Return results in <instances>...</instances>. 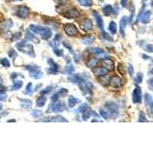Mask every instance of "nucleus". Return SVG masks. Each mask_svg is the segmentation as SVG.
Returning a JSON list of instances; mask_svg holds the SVG:
<instances>
[{"label":"nucleus","mask_w":153,"mask_h":153,"mask_svg":"<svg viewBox=\"0 0 153 153\" xmlns=\"http://www.w3.org/2000/svg\"><path fill=\"white\" fill-rule=\"evenodd\" d=\"M30 30L33 31L34 33L41 35V38L44 40L49 39L52 36V32L51 31V29L48 28H44V27L38 26L35 25H31Z\"/></svg>","instance_id":"nucleus-1"},{"label":"nucleus","mask_w":153,"mask_h":153,"mask_svg":"<svg viewBox=\"0 0 153 153\" xmlns=\"http://www.w3.org/2000/svg\"><path fill=\"white\" fill-rule=\"evenodd\" d=\"M17 48L19 51L22 52L26 53L31 57H35V51H34L33 46L29 45L26 42V41H23L17 44Z\"/></svg>","instance_id":"nucleus-2"},{"label":"nucleus","mask_w":153,"mask_h":153,"mask_svg":"<svg viewBox=\"0 0 153 153\" xmlns=\"http://www.w3.org/2000/svg\"><path fill=\"white\" fill-rule=\"evenodd\" d=\"M66 109V104L62 101H56L53 102L51 105L48 108V111H52L55 112H62Z\"/></svg>","instance_id":"nucleus-3"},{"label":"nucleus","mask_w":153,"mask_h":153,"mask_svg":"<svg viewBox=\"0 0 153 153\" xmlns=\"http://www.w3.org/2000/svg\"><path fill=\"white\" fill-rule=\"evenodd\" d=\"M65 31L67 35L76 36L79 34V31L76 26L73 24H66L65 25Z\"/></svg>","instance_id":"nucleus-4"},{"label":"nucleus","mask_w":153,"mask_h":153,"mask_svg":"<svg viewBox=\"0 0 153 153\" xmlns=\"http://www.w3.org/2000/svg\"><path fill=\"white\" fill-rule=\"evenodd\" d=\"M26 68L29 70V74H30L31 77L38 79V78H40L43 76L42 72L40 70L37 69V67H35V66H26Z\"/></svg>","instance_id":"nucleus-5"},{"label":"nucleus","mask_w":153,"mask_h":153,"mask_svg":"<svg viewBox=\"0 0 153 153\" xmlns=\"http://www.w3.org/2000/svg\"><path fill=\"white\" fill-rule=\"evenodd\" d=\"M132 101L134 103H140L142 102V90L139 86H136L133 90Z\"/></svg>","instance_id":"nucleus-6"},{"label":"nucleus","mask_w":153,"mask_h":153,"mask_svg":"<svg viewBox=\"0 0 153 153\" xmlns=\"http://www.w3.org/2000/svg\"><path fill=\"white\" fill-rule=\"evenodd\" d=\"M80 26L84 31H90L93 29V22L90 19H85L82 21Z\"/></svg>","instance_id":"nucleus-7"},{"label":"nucleus","mask_w":153,"mask_h":153,"mask_svg":"<svg viewBox=\"0 0 153 153\" xmlns=\"http://www.w3.org/2000/svg\"><path fill=\"white\" fill-rule=\"evenodd\" d=\"M79 15V12H78L76 9H68L64 13V16H65V18L69 19H76V18H77Z\"/></svg>","instance_id":"nucleus-8"},{"label":"nucleus","mask_w":153,"mask_h":153,"mask_svg":"<svg viewBox=\"0 0 153 153\" xmlns=\"http://www.w3.org/2000/svg\"><path fill=\"white\" fill-rule=\"evenodd\" d=\"M29 11V8H27L26 6H20V7H19L18 10H17L16 14L19 18L25 19V18H26L28 16Z\"/></svg>","instance_id":"nucleus-9"},{"label":"nucleus","mask_w":153,"mask_h":153,"mask_svg":"<svg viewBox=\"0 0 153 153\" xmlns=\"http://www.w3.org/2000/svg\"><path fill=\"white\" fill-rule=\"evenodd\" d=\"M101 64H102V66L106 70L112 71V70L114 69V61L110 60V59H108V58L103 59V60L102 61Z\"/></svg>","instance_id":"nucleus-10"},{"label":"nucleus","mask_w":153,"mask_h":153,"mask_svg":"<svg viewBox=\"0 0 153 153\" xmlns=\"http://www.w3.org/2000/svg\"><path fill=\"white\" fill-rule=\"evenodd\" d=\"M12 25H13V23L11 21H5L4 22H2L0 23V31L5 33L12 28Z\"/></svg>","instance_id":"nucleus-11"},{"label":"nucleus","mask_w":153,"mask_h":153,"mask_svg":"<svg viewBox=\"0 0 153 153\" xmlns=\"http://www.w3.org/2000/svg\"><path fill=\"white\" fill-rule=\"evenodd\" d=\"M110 83V85H111L112 87H115V88H120L122 84V80L120 79V77H119V76H113L112 78H111Z\"/></svg>","instance_id":"nucleus-12"},{"label":"nucleus","mask_w":153,"mask_h":153,"mask_svg":"<svg viewBox=\"0 0 153 153\" xmlns=\"http://www.w3.org/2000/svg\"><path fill=\"white\" fill-rule=\"evenodd\" d=\"M129 22V19L126 16H123L120 20V34L122 35V36L125 35V29H126V25Z\"/></svg>","instance_id":"nucleus-13"},{"label":"nucleus","mask_w":153,"mask_h":153,"mask_svg":"<svg viewBox=\"0 0 153 153\" xmlns=\"http://www.w3.org/2000/svg\"><path fill=\"white\" fill-rule=\"evenodd\" d=\"M93 15L94 16L96 19V24H97V26L101 31H103V19L102 17L100 15L98 12H96V11H93Z\"/></svg>","instance_id":"nucleus-14"},{"label":"nucleus","mask_w":153,"mask_h":153,"mask_svg":"<svg viewBox=\"0 0 153 153\" xmlns=\"http://www.w3.org/2000/svg\"><path fill=\"white\" fill-rule=\"evenodd\" d=\"M48 65H49V71L52 74L57 73V70H58V66L56 63L52 60V59H48Z\"/></svg>","instance_id":"nucleus-15"},{"label":"nucleus","mask_w":153,"mask_h":153,"mask_svg":"<svg viewBox=\"0 0 153 153\" xmlns=\"http://www.w3.org/2000/svg\"><path fill=\"white\" fill-rule=\"evenodd\" d=\"M93 72L95 76H100L107 74V70L104 67H96L93 70Z\"/></svg>","instance_id":"nucleus-16"},{"label":"nucleus","mask_w":153,"mask_h":153,"mask_svg":"<svg viewBox=\"0 0 153 153\" xmlns=\"http://www.w3.org/2000/svg\"><path fill=\"white\" fill-rule=\"evenodd\" d=\"M150 18H151V12L150 11H146V12H143L142 15H141V22L142 23H148L149 21H150Z\"/></svg>","instance_id":"nucleus-17"},{"label":"nucleus","mask_w":153,"mask_h":153,"mask_svg":"<svg viewBox=\"0 0 153 153\" xmlns=\"http://www.w3.org/2000/svg\"><path fill=\"white\" fill-rule=\"evenodd\" d=\"M110 77L109 75H103V76H99V82L101 84H103V86H106L108 85V84L110 83Z\"/></svg>","instance_id":"nucleus-18"},{"label":"nucleus","mask_w":153,"mask_h":153,"mask_svg":"<svg viewBox=\"0 0 153 153\" xmlns=\"http://www.w3.org/2000/svg\"><path fill=\"white\" fill-rule=\"evenodd\" d=\"M47 120V119H46ZM46 121H49V122H65L67 121L66 119L61 116H51V117H48V120Z\"/></svg>","instance_id":"nucleus-19"},{"label":"nucleus","mask_w":153,"mask_h":153,"mask_svg":"<svg viewBox=\"0 0 153 153\" xmlns=\"http://www.w3.org/2000/svg\"><path fill=\"white\" fill-rule=\"evenodd\" d=\"M95 40V37L93 35H86L82 39V43L84 45H91Z\"/></svg>","instance_id":"nucleus-20"},{"label":"nucleus","mask_w":153,"mask_h":153,"mask_svg":"<svg viewBox=\"0 0 153 153\" xmlns=\"http://www.w3.org/2000/svg\"><path fill=\"white\" fill-rule=\"evenodd\" d=\"M46 101H47V97H46L45 96L42 95L37 100L36 104H37V106H39V107H42V106H45V104Z\"/></svg>","instance_id":"nucleus-21"},{"label":"nucleus","mask_w":153,"mask_h":153,"mask_svg":"<svg viewBox=\"0 0 153 153\" xmlns=\"http://www.w3.org/2000/svg\"><path fill=\"white\" fill-rule=\"evenodd\" d=\"M103 12L106 16H110V15L112 13V6L110 5H105V6L103 8Z\"/></svg>","instance_id":"nucleus-22"},{"label":"nucleus","mask_w":153,"mask_h":153,"mask_svg":"<svg viewBox=\"0 0 153 153\" xmlns=\"http://www.w3.org/2000/svg\"><path fill=\"white\" fill-rule=\"evenodd\" d=\"M79 102H80L79 100L75 98V97L73 96H69V98H68V103H69V106L71 107L74 106L76 105V104H77Z\"/></svg>","instance_id":"nucleus-23"},{"label":"nucleus","mask_w":153,"mask_h":153,"mask_svg":"<svg viewBox=\"0 0 153 153\" xmlns=\"http://www.w3.org/2000/svg\"><path fill=\"white\" fill-rule=\"evenodd\" d=\"M109 31H110V33L116 34V30H117V27H116V24L114 22H110L109 24V27H108Z\"/></svg>","instance_id":"nucleus-24"},{"label":"nucleus","mask_w":153,"mask_h":153,"mask_svg":"<svg viewBox=\"0 0 153 153\" xmlns=\"http://www.w3.org/2000/svg\"><path fill=\"white\" fill-rule=\"evenodd\" d=\"M77 2L83 6L85 7H90L91 5H93V2L92 0H77Z\"/></svg>","instance_id":"nucleus-25"},{"label":"nucleus","mask_w":153,"mask_h":153,"mask_svg":"<svg viewBox=\"0 0 153 153\" xmlns=\"http://www.w3.org/2000/svg\"><path fill=\"white\" fill-rule=\"evenodd\" d=\"M23 85V82L21 81V80H18V81L15 82L13 85L11 87V90H19L21 88Z\"/></svg>","instance_id":"nucleus-26"},{"label":"nucleus","mask_w":153,"mask_h":153,"mask_svg":"<svg viewBox=\"0 0 153 153\" xmlns=\"http://www.w3.org/2000/svg\"><path fill=\"white\" fill-rule=\"evenodd\" d=\"M89 51H90L91 53L95 54V55H100V54H103V53L104 52L103 49L100 48H89Z\"/></svg>","instance_id":"nucleus-27"},{"label":"nucleus","mask_w":153,"mask_h":153,"mask_svg":"<svg viewBox=\"0 0 153 153\" xmlns=\"http://www.w3.org/2000/svg\"><path fill=\"white\" fill-rule=\"evenodd\" d=\"M91 111L90 110H86L83 112V120H87L88 119H90V117L91 116Z\"/></svg>","instance_id":"nucleus-28"},{"label":"nucleus","mask_w":153,"mask_h":153,"mask_svg":"<svg viewBox=\"0 0 153 153\" xmlns=\"http://www.w3.org/2000/svg\"><path fill=\"white\" fill-rule=\"evenodd\" d=\"M26 38H29V40L34 41V42H36V43H38V41H36V40H38V39L35 38V35L32 33H31V32H28V33H27Z\"/></svg>","instance_id":"nucleus-29"},{"label":"nucleus","mask_w":153,"mask_h":153,"mask_svg":"<svg viewBox=\"0 0 153 153\" xmlns=\"http://www.w3.org/2000/svg\"><path fill=\"white\" fill-rule=\"evenodd\" d=\"M134 81H135L136 84H140V83L142 81V73H138L136 76L135 77Z\"/></svg>","instance_id":"nucleus-30"},{"label":"nucleus","mask_w":153,"mask_h":153,"mask_svg":"<svg viewBox=\"0 0 153 153\" xmlns=\"http://www.w3.org/2000/svg\"><path fill=\"white\" fill-rule=\"evenodd\" d=\"M31 106V100H22V108H29Z\"/></svg>","instance_id":"nucleus-31"},{"label":"nucleus","mask_w":153,"mask_h":153,"mask_svg":"<svg viewBox=\"0 0 153 153\" xmlns=\"http://www.w3.org/2000/svg\"><path fill=\"white\" fill-rule=\"evenodd\" d=\"M0 63H1V65L5 67H8L10 66L9 61L8 60L7 58H5V57H4V58H3V59H1V61H0Z\"/></svg>","instance_id":"nucleus-32"},{"label":"nucleus","mask_w":153,"mask_h":153,"mask_svg":"<svg viewBox=\"0 0 153 153\" xmlns=\"http://www.w3.org/2000/svg\"><path fill=\"white\" fill-rule=\"evenodd\" d=\"M145 100H146V103L147 105H150L151 103L153 102L152 96L148 93H146V96H145Z\"/></svg>","instance_id":"nucleus-33"},{"label":"nucleus","mask_w":153,"mask_h":153,"mask_svg":"<svg viewBox=\"0 0 153 153\" xmlns=\"http://www.w3.org/2000/svg\"><path fill=\"white\" fill-rule=\"evenodd\" d=\"M100 115L103 116V119H105V120H106V119H108L109 118V116H110V113L108 111H106V110H100Z\"/></svg>","instance_id":"nucleus-34"},{"label":"nucleus","mask_w":153,"mask_h":153,"mask_svg":"<svg viewBox=\"0 0 153 153\" xmlns=\"http://www.w3.org/2000/svg\"><path fill=\"white\" fill-rule=\"evenodd\" d=\"M32 84L31 83H29L26 86V89H25V93H27V94H31L32 93Z\"/></svg>","instance_id":"nucleus-35"},{"label":"nucleus","mask_w":153,"mask_h":153,"mask_svg":"<svg viewBox=\"0 0 153 153\" xmlns=\"http://www.w3.org/2000/svg\"><path fill=\"white\" fill-rule=\"evenodd\" d=\"M118 71L122 75H125V74H126V69H125V67H123V65L122 64H120L119 66H118Z\"/></svg>","instance_id":"nucleus-36"},{"label":"nucleus","mask_w":153,"mask_h":153,"mask_svg":"<svg viewBox=\"0 0 153 153\" xmlns=\"http://www.w3.org/2000/svg\"><path fill=\"white\" fill-rule=\"evenodd\" d=\"M74 66L72 65H67V66H66V67H65V71H66V73H68V74H70V73H71V72L74 71Z\"/></svg>","instance_id":"nucleus-37"},{"label":"nucleus","mask_w":153,"mask_h":153,"mask_svg":"<svg viewBox=\"0 0 153 153\" xmlns=\"http://www.w3.org/2000/svg\"><path fill=\"white\" fill-rule=\"evenodd\" d=\"M96 63H97V59H96V58L91 59V60L90 61V62L88 63V67H94V66L96 65Z\"/></svg>","instance_id":"nucleus-38"},{"label":"nucleus","mask_w":153,"mask_h":153,"mask_svg":"<svg viewBox=\"0 0 153 153\" xmlns=\"http://www.w3.org/2000/svg\"><path fill=\"white\" fill-rule=\"evenodd\" d=\"M139 122H147V120H146V116L144 115L143 112H140L139 114Z\"/></svg>","instance_id":"nucleus-39"},{"label":"nucleus","mask_w":153,"mask_h":153,"mask_svg":"<svg viewBox=\"0 0 153 153\" xmlns=\"http://www.w3.org/2000/svg\"><path fill=\"white\" fill-rule=\"evenodd\" d=\"M41 111H38V110H33L32 112H31V115H32V116L34 117H38L40 115H41Z\"/></svg>","instance_id":"nucleus-40"},{"label":"nucleus","mask_w":153,"mask_h":153,"mask_svg":"<svg viewBox=\"0 0 153 153\" xmlns=\"http://www.w3.org/2000/svg\"><path fill=\"white\" fill-rule=\"evenodd\" d=\"M21 36H22V35H21L20 32L14 34V35H13V37H12V41H17V40H19V38H21Z\"/></svg>","instance_id":"nucleus-41"},{"label":"nucleus","mask_w":153,"mask_h":153,"mask_svg":"<svg viewBox=\"0 0 153 153\" xmlns=\"http://www.w3.org/2000/svg\"><path fill=\"white\" fill-rule=\"evenodd\" d=\"M128 71H129V75H130V76H133V73H134L133 67H132L130 64H129V66H128Z\"/></svg>","instance_id":"nucleus-42"},{"label":"nucleus","mask_w":153,"mask_h":153,"mask_svg":"<svg viewBox=\"0 0 153 153\" xmlns=\"http://www.w3.org/2000/svg\"><path fill=\"white\" fill-rule=\"evenodd\" d=\"M103 38H105V39H106V40H109V41H112V38L110 35H108L107 33H106V32H103Z\"/></svg>","instance_id":"nucleus-43"},{"label":"nucleus","mask_w":153,"mask_h":153,"mask_svg":"<svg viewBox=\"0 0 153 153\" xmlns=\"http://www.w3.org/2000/svg\"><path fill=\"white\" fill-rule=\"evenodd\" d=\"M3 78L0 76V93H3L5 92V88L3 86Z\"/></svg>","instance_id":"nucleus-44"},{"label":"nucleus","mask_w":153,"mask_h":153,"mask_svg":"<svg viewBox=\"0 0 153 153\" xmlns=\"http://www.w3.org/2000/svg\"><path fill=\"white\" fill-rule=\"evenodd\" d=\"M55 54L58 57H61L64 54L62 50H59V49H55Z\"/></svg>","instance_id":"nucleus-45"},{"label":"nucleus","mask_w":153,"mask_h":153,"mask_svg":"<svg viewBox=\"0 0 153 153\" xmlns=\"http://www.w3.org/2000/svg\"><path fill=\"white\" fill-rule=\"evenodd\" d=\"M88 108H87V106H86V104H83V105H81L79 107V111L80 112H84V111L86 110H87Z\"/></svg>","instance_id":"nucleus-46"},{"label":"nucleus","mask_w":153,"mask_h":153,"mask_svg":"<svg viewBox=\"0 0 153 153\" xmlns=\"http://www.w3.org/2000/svg\"><path fill=\"white\" fill-rule=\"evenodd\" d=\"M146 51L150 53H153V45H148L146 48Z\"/></svg>","instance_id":"nucleus-47"},{"label":"nucleus","mask_w":153,"mask_h":153,"mask_svg":"<svg viewBox=\"0 0 153 153\" xmlns=\"http://www.w3.org/2000/svg\"><path fill=\"white\" fill-rule=\"evenodd\" d=\"M9 57H11V58H12V57H14L15 56H16L17 54L16 52H15V51L13 50V49H11V50L9 51Z\"/></svg>","instance_id":"nucleus-48"},{"label":"nucleus","mask_w":153,"mask_h":153,"mask_svg":"<svg viewBox=\"0 0 153 153\" xmlns=\"http://www.w3.org/2000/svg\"><path fill=\"white\" fill-rule=\"evenodd\" d=\"M51 86H48V87H46L45 89V90H43L41 91V93H44V94H45V93H49V92H50L51 91Z\"/></svg>","instance_id":"nucleus-49"},{"label":"nucleus","mask_w":153,"mask_h":153,"mask_svg":"<svg viewBox=\"0 0 153 153\" xmlns=\"http://www.w3.org/2000/svg\"><path fill=\"white\" fill-rule=\"evenodd\" d=\"M6 99H7V96L5 94H4V93L0 94V101H5L6 100Z\"/></svg>","instance_id":"nucleus-50"},{"label":"nucleus","mask_w":153,"mask_h":153,"mask_svg":"<svg viewBox=\"0 0 153 153\" xmlns=\"http://www.w3.org/2000/svg\"><path fill=\"white\" fill-rule=\"evenodd\" d=\"M127 3V0H121V5L122 7H125Z\"/></svg>","instance_id":"nucleus-51"},{"label":"nucleus","mask_w":153,"mask_h":153,"mask_svg":"<svg viewBox=\"0 0 153 153\" xmlns=\"http://www.w3.org/2000/svg\"><path fill=\"white\" fill-rule=\"evenodd\" d=\"M150 111H151V113L153 114V102L150 104Z\"/></svg>","instance_id":"nucleus-52"},{"label":"nucleus","mask_w":153,"mask_h":153,"mask_svg":"<svg viewBox=\"0 0 153 153\" xmlns=\"http://www.w3.org/2000/svg\"><path fill=\"white\" fill-rule=\"evenodd\" d=\"M148 84H153V77H152V78H150V79L148 80Z\"/></svg>","instance_id":"nucleus-53"},{"label":"nucleus","mask_w":153,"mask_h":153,"mask_svg":"<svg viewBox=\"0 0 153 153\" xmlns=\"http://www.w3.org/2000/svg\"><path fill=\"white\" fill-rule=\"evenodd\" d=\"M149 74H152V75H153V68L152 69H151V71H149Z\"/></svg>","instance_id":"nucleus-54"},{"label":"nucleus","mask_w":153,"mask_h":153,"mask_svg":"<svg viewBox=\"0 0 153 153\" xmlns=\"http://www.w3.org/2000/svg\"><path fill=\"white\" fill-rule=\"evenodd\" d=\"M12 2H19V1H22V0H11Z\"/></svg>","instance_id":"nucleus-55"},{"label":"nucleus","mask_w":153,"mask_h":153,"mask_svg":"<svg viewBox=\"0 0 153 153\" xmlns=\"http://www.w3.org/2000/svg\"><path fill=\"white\" fill-rule=\"evenodd\" d=\"M3 109V105H2V103H0V110H2Z\"/></svg>","instance_id":"nucleus-56"},{"label":"nucleus","mask_w":153,"mask_h":153,"mask_svg":"<svg viewBox=\"0 0 153 153\" xmlns=\"http://www.w3.org/2000/svg\"><path fill=\"white\" fill-rule=\"evenodd\" d=\"M152 63H153V59H152Z\"/></svg>","instance_id":"nucleus-57"},{"label":"nucleus","mask_w":153,"mask_h":153,"mask_svg":"<svg viewBox=\"0 0 153 153\" xmlns=\"http://www.w3.org/2000/svg\"><path fill=\"white\" fill-rule=\"evenodd\" d=\"M0 117H1V115H0Z\"/></svg>","instance_id":"nucleus-58"},{"label":"nucleus","mask_w":153,"mask_h":153,"mask_svg":"<svg viewBox=\"0 0 153 153\" xmlns=\"http://www.w3.org/2000/svg\"><path fill=\"white\" fill-rule=\"evenodd\" d=\"M152 28H153V26H152Z\"/></svg>","instance_id":"nucleus-59"}]
</instances>
